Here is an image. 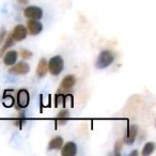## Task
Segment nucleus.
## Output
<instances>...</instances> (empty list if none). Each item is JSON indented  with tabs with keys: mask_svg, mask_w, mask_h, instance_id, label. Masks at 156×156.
Here are the masks:
<instances>
[{
	"mask_svg": "<svg viewBox=\"0 0 156 156\" xmlns=\"http://www.w3.org/2000/svg\"><path fill=\"white\" fill-rule=\"evenodd\" d=\"M138 132H139V128L136 124H132V125L128 126L125 139L123 140V143H125V144H127V145L134 144L135 140H136V138H137V135H138Z\"/></svg>",
	"mask_w": 156,
	"mask_h": 156,
	"instance_id": "423d86ee",
	"label": "nucleus"
},
{
	"mask_svg": "<svg viewBox=\"0 0 156 156\" xmlns=\"http://www.w3.org/2000/svg\"><path fill=\"white\" fill-rule=\"evenodd\" d=\"M24 15L28 20H41L43 17V10L37 5H29L24 9Z\"/></svg>",
	"mask_w": 156,
	"mask_h": 156,
	"instance_id": "7ed1b4c3",
	"label": "nucleus"
},
{
	"mask_svg": "<svg viewBox=\"0 0 156 156\" xmlns=\"http://www.w3.org/2000/svg\"><path fill=\"white\" fill-rule=\"evenodd\" d=\"M47 69L48 72L52 76H58L62 73L64 69V60L61 56H54L50 58L49 61H47Z\"/></svg>",
	"mask_w": 156,
	"mask_h": 156,
	"instance_id": "f03ea898",
	"label": "nucleus"
},
{
	"mask_svg": "<svg viewBox=\"0 0 156 156\" xmlns=\"http://www.w3.org/2000/svg\"><path fill=\"white\" fill-rule=\"evenodd\" d=\"M14 43H15V41H14L13 37H12L11 32H10L9 35H7V37H5V42L2 43V46L0 47V58L5 55V52L7 51V50L9 49L11 46L14 45Z\"/></svg>",
	"mask_w": 156,
	"mask_h": 156,
	"instance_id": "4468645a",
	"label": "nucleus"
},
{
	"mask_svg": "<svg viewBox=\"0 0 156 156\" xmlns=\"http://www.w3.org/2000/svg\"><path fill=\"white\" fill-rule=\"evenodd\" d=\"M2 103H3V105H5V107L11 108V107H13L14 103H15V100H14V98L12 95H7V94H5L2 98Z\"/></svg>",
	"mask_w": 156,
	"mask_h": 156,
	"instance_id": "f3484780",
	"label": "nucleus"
},
{
	"mask_svg": "<svg viewBox=\"0 0 156 156\" xmlns=\"http://www.w3.org/2000/svg\"><path fill=\"white\" fill-rule=\"evenodd\" d=\"M48 73V69H47V60L45 58H41L39 61V64L37 67V76L39 78H44L46 76V74Z\"/></svg>",
	"mask_w": 156,
	"mask_h": 156,
	"instance_id": "f8f14e48",
	"label": "nucleus"
},
{
	"mask_svg": "<svg viewBox=\"0 0 156 156\" xmlns=\"http://www.w3.org/2000/svg\"><path fill=\"white\" fill-rule=\"evenodd\" d=\"M16 101H17V105L18 108H27L30 103V95H29V92L27 91L26 89H20V91L17 92V98H16Z\"/></svg>",
	"mask_w": 156,
	"mask_h": 156,
	"instance_id": "0eeeda50",
	"label": "nucleus"
},
{
	"mask_svg": "<svg viewBox=\"0 0 156 156\" xmlns=\"http://www.w3.org/2000/svg\"><path fill=\"white\" fill-rule=\"evenodd\" d=\"M18 3H20V5H27V3L29 2V0H16Z\"/></svg>",
	"mask_w": 156,
	"mask_h": 156,
	"instance_id": "412c9836",
	"label": "nucleus"
},
{
	"mask_svg": "<svg viewBox=\"0 0 156 156\" xmlns=\"http://www.w3.org/2000/svg\"><path fill=\"white\" fill-rule=\"evenodd\" d=\"M154 151H155V143L152 142V141H149V142H147L144 145H143L141 155L142 156H149V155H151Z\"/></svg>",
	"mask_w": 156,
	"mask_h": 156,
	"instance_id": "dca6fc26",
	"label": "nucleus"
},
{
	"mask_svg": "<svg viewBox=\"0 0 156 156\" xmlns=\"http://www.w3.org/2000/svg\"><path fill=\"white\" fill-rule=\"evenodd\" d=\"M129 155H130V156H134V155H138V151H136V150H135V151L130 152V153H129Z\"/></svg>",
	"mask_w": 156,
	"mask_h": 156,
	"instance_id": "4be33fe9",
	"label": "nucleus"
},
{
	"mask_svg": "<svg viewBox=\"0 0 156 156\" xmlns=\"http://www.w3.org/2000/svg\"><path fill=\"white\" fill-rule=\"evenodd\" d=\"M20 56L25 60H28V59H31V57H32V52L28 49H22L20 50Z\"/></svg>",
	"mask_w": 156,
	"mask_h": 156,
	"instance_id": "a211bd4d",
	"label": "nucleus"
},
{
	"mask_svg": "<svg viewBox=\"0 0 156 156\" xmlns=\"http://www.w3.org/2000/svg\"><path fill=\"white\" fill-rule=\"evenodd\" d=\"M76 83V77L74 75H66L62 79L60 83V90L59 91H67V90H71L72 88L75 86Z\"/></svg>",
	"mask_w": 156,
	"mask_h": 156,
	"instance_id": "9d476101",
	"label": "nucleus"
},
{
	"mask_svg": "<svg viewBox=\"0 0 156 156\" xmlns=\"http://www.w3.org/2000/svg\"><path fill=\"white\" fill-rule=\"evenodd\" d=\"M64 140L61 136H56L49 141L48 143V151H52V150H61Z\"/></svg>",
	"mask_w": 156,
	"mask_h": 156,
	"instance_id": "ddd939ff",
	"label": "nucleus"
},
{
	"mask_svg": "<svg viewBox=\"0 0 156 156\" xmlns=\"http://www.w3.org/2000/svg\"><path fill=\"white\" fill-rule=\"evenodd\" d=\"M5 37H7V30H5V28L2 27V28L0 29V46L2 45V43L5 42Z\"/></svg>",
	"mask_w": 156,
	"mask_h": 156,
	"instance_id": "aec40b11",
	"label": "nucleus"
},
{
	"mask_svg": "<svg viewBox=\"0 0 156 156\" xmlns=\"http://www.w3.org/2000/svg\"><path fill=\"white\" fill-rule=\"evenodd\" d=\"M18 59V54L15 50H9V51L5 52V57H3V63L7 66H11V65L15 64L17 62Z\"/></svg>",
	"mask_w": 156,
	"mask_h": 156,
	"instance_id": "9b49d317",
	"label": "nucleus"
},
{
	"mask_svg": "<svg viewBox=\"0 0 156 156\" xmlns=\"http://www.w3.org/2000/svg\"><path fill=\"white\" fill-rule=\"evenodd\" d=\"M11 34L15 42H22L28 35V30H27V27L24 25H16Z\"/></svg>",
	"mask_w": 156,
	"mask_h": 156,
	"instance_id": "39448f33",
	"label": "nucleus"
},
{
	"mask_svg": "<svg viewBox=\"0 0 156 156\" xmlns=\"http://www.w3.org/2000/svg\"><path fill=\"white\" fill-rule=\"evenodd\" d=\"M27 30L31 35H37L43 30V25L39 20H29L27 22Z\"/></svg>",
	"mask_w": 156,
	"mask_h": 156,
	"instance_id": "6e6552de",
	"label": "nucleus"
},
{
	"mask_svg": "<svg viewBox=\"0 0 156 156\" xmlns=\"http://www.w3.org/2000/svg\"><path fill=\"white\" fill-rule=\"evenodd\" d=\"M77 154V145L73 141L63 143L61 147V155L62 156H75Z\"/></svg>",
	"mask_w": 156,
	"mask_h": 156,
	"instance_id": "1a4fd4ad",
	"label": "nucleus"
},
{
	"mask_svg": "<svg viewBox=\"0 0 156 156\" xmlns=\"http://www.w3.org/2000/svg\"><path fill=\"white\" fill-rule=\"evenodd\" d=\"M115 61V55L110 50H102L95 61V67L98 69H104L110 66Z\"/></svg>",
	"mask_w": 156,
	"mask_h": 156,
	"instance_id": "f257e3e1",
	"label": "nucleus"
},
{
	"mask_svg": "<svg viewBox=\"0 0 156 156\" xmlns=\"http://www.w3.org/2000/svg\"><path fill=\"white\" fill-rule=\"evenodd\" d=\"M30 71V66L27 62L24 61H20L16 62L15 64L11 65L9 69V73L13 74V75H25V74L29 73Z\"/></svg>",
	"mask_w": 156,
	"mask_h": 156,
	"instance_id": "20e7f679",
	"label": "nucleus"
},
{
	"mask_svg": "<svg viewBox=\"0 0 156 156\" xmlns=\"http://www.w3.org/2000/svg\"><path fill=\"white\" fill-rule=\"evenodd\" d=\"M122 145H123V141L118 140L115 145V155H120V151L122 150Z\"/></svg>",
	"mask_w": 156,
	"mask_h": 156,
	"instance_id": "6ab92c4d",
	"label": "nucleus"
},
{
	"mask_svg": "<svg viewBox=\"0 0 156 156\" xmlns=\"http://www.w3.org/2000/svg\"><path fill=\"white\" fill-rule=\"evenodd\" d=\"M69 112L66 110V109H63V110H61L60 112L58 113V115H57V123L58 124H65L66 123V121H69Z\"/></svg>",
	"mask_w": 156,
	"mask_h": 156,
	"instance_id": "2eb2a0df",
	"label": "nucleus"
}]
</instances>
